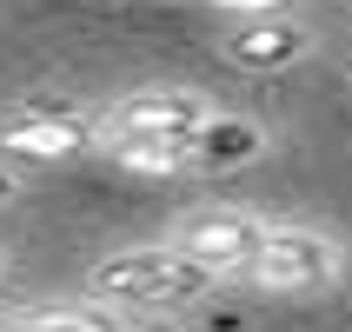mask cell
<instances>
[{"instance_id": "9", "label": "cell", "mask_w": 352, "mask_h": 332, "mask_svg": "<svg viewBox=\"0 0 352 332\" xmlns=\"http://www.w3.org/2000/svg\"><path fill=\"white\" fill-rule=\"evenodd\" d=\"M27 332H126V313L87 293V306H47V313H27Z\"/></svg>"}, {"instance_id": "1", "label": "cell", "mask_w": 352, "mask_h": 332, "mask_svg": "<svg viewBox=\"0 0 352 332\" xmlns=\"http://www.w3.org/2000/svg\"><path fill=\"white\" fill-rule=\"evenodd\" d=\"M219 279L199 266V259H186L166 239V246H126V253H107L87 273V293L107 299V306H120V313H173V306H193V299H206Z\"/></svg>"}, {"instance_id": "6", "label": "cell", "mask_w": 352, "mask_h": 332, "mask_svg": "<svg viewBox=\"0 0 352 332\" xmlns=\"http://www.w3.org/2000/svg\"><path fill=\"white\" fill-rule=\"evenodd\" d=\"M306 54H313V34L286 14H239V27L226 34V60L246 74H279V67H299Z\"/></svg>"}, {"instance_id": "13", "label": "cell", "mask_w": 352, "mask_h": 332, "mask_svg": "<svg viewBox=\"0 0 352 332\" xmlns=\"http://www.w3.org/2000/svg\"><path fill=\"white\" fill-rule=\"evenodd\" d=\"M0 332H27V319H0Z\"/></svg>"}, {"instance_id": "4", "label": "cell", "mask_w": 352, "mask_h": 332, "mask_svg": "<svg viewBox=\"0 0 352 332\" xmlns=\"http://www.w3.org/2000/svg\"><path fill=\"white\" fill-rule=\"evenodd\" d=\"M259 239H266V219L246 213V206H199L173 226V246L186 259H199L213 279H246Z\"/></svg>"}, {"instance_id": "14", "label": "cell", "mask_w": 352, "mask_h": 332, "mask_svg": "<svg viewBox=\"0 0 352 332\" xmlns=\"http://www.w3.org/2000/svg\"><path fill=\"white\" fill-rule=\"evenodd\" d=\"M0 286H7V259H0Z\"/></svg>"}, {"instance_id": "10", "label": "cell", "mask_w": 352, "mask_h": 332, "mask_svg": "<svg viewBox=\"0 0 352 332\" xmlns=\"http://www.w3.org/2000/svg\"><path fill=\"white\" fill-rule=\"evenodd\" d=\"M226 14H286V0H213Z\"/></svg>"}, {"instance_id": "3", "label": "cell", "mask_w": 352, "mask_h": 332, "mask_svg": "<svg viewBox=\"0 0 352 332\" xmlns=\"http://www.w3.org/2000/svg\"><path fill=\"white\" fill-rule=\"evenodd\" d=\"M94 146L100 120L67 100H20L14 113H0V159H14V166H67Z\"/></svg>"}, {"instance_id": "7", "label": "cell", "mask_w": 352, "mask_h": 332, "mask_svg": "<svg viewBox=\"0 0 352 332\" xmlns=\"http://www.w3.org/2000/svg\"><path fill=\"white\" fill-rule=\"evenodd\" d=\"M193 146V173L219 179V173H246V166H259L266 159V126L246 113H206L199 120V133L186 140Z\"/></svg>"}, {"instance_id": "11", "label": "cell", "mask_w": 352, "mask_h": 332, "mask_svg": "<svg viewBox=\"0 0 352 332\" xmlns=\"http://www.w3.org/2000/svg\"><path fill=\"white\" fill-rule=\"evenodd\" d=\"M7 199H20V173H14V159H0V206Z\"/></svg>"}, {"instance_id": "5", "label": "cell", "mask_w": 352, "mask_h": 332, "mask_svg": "<svg viewBox=\"0 0 352 332\" xmlns=\"http://www.w3.org/2000/svg\"><path fill=\"white\" fill-rule=\"evenodd\" d=\"M213 113V100L193 93V87H140V93H120L107 113H100V133H160V140H193L199 120Z\"/></svg>"}, {"instance_id": "12", "label": "cell", "mask_w": 352, "mask_h": 332, "mask_svg": "<svg viewBox=\"0 0 352 332\" xmlns=\"http://www.w3.org/2000/svg\"><path fill=\"white\" fill-rule=\"evenodd\" d=\"M126 332H179V326H160V313H146V326H126Z\"/></svg>"}, {"instance_id": "2", "label": "cell", "mask_w": 352, "mask_h": 332, "mask_svg": "<svg viewBox=\"0 0 352 332\" xmlns=\"http://www.w3.org/2000/svg\"><path fill=\"white\" fill-rule=\"evenodd\" d=\"M259 293H286V299H313V293H333L346 279V246L319 226H266L253 266H246Z\"/></svg>"}, {"instance_id": "8", "label": "cell", "mask_w": 352, "mask_h": 332, "mask_svg": "<svg viewBox=\"0 0 352 332\" xmlns=\"http://www.w3.org/2000/svg\"><path fill=\"white\" fill-rule=\"evenodd\" d=\"M100 153L120 159L126 173H146V179L193 173V146L186 140H160V133H100Z\"/></svg>"}]
</instances>
